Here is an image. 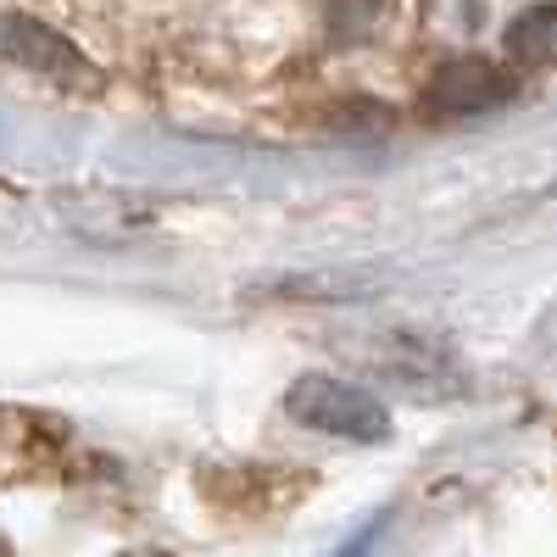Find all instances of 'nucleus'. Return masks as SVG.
I'll return each instance as SVG.
<instances>
[{
	"mask_svg": "<svg viewBox=\"0 0 557 557\" xmlns=\"http://www.w3.org/2000/svg\"><path fill=\"white\" fill-rule=\"evenodd\" d=\"M513 73L496 67L491 57H446L430 78V107L446 117H474L513 101Z\"/></svg>",
	"mask_w": 557,
	"mask_h": 557,
	"instance_id": "obj_2",
	"label": "nucleus"
},
{
	"mask_svg": "<svg viewBox=\"0 0 557 557\" xmlns=\"http://www.w3.org/2000/svg\"><path fill=\"white\" fill-rule=\"evenodd\" d=\"M552 34H557V12L552 7H530L513 28H507V51L513 62H552Z\"/></svg>",
	"mask_w": 557,
	"mask_h": 557,
	"instance_id": "obj_4",
	"label": "nucleus"
},
{
	"mask_svg": "<svg viewBox=\"0 0 557 557\" xmlns=\"http://www.w3.org/2000/svg\"><path fill=\"white\" fill-rule=\"evenodd\" d=\"M0 62H17V67H34L45 78H62V84H96V73H89L78 62V51L57 34V28H45L23 12H0Z\"/></svg>",
	"mask_w": 557,
	"mask_h": 557,
	"instance_id": "obj_3",
	"label": "nucleus"
},
{
	"mask_svg": "<svg viewBox=\"0 0 557 557\" xmlns=\"http://www.w3.org/2000/svg\"><path fill=\"white\" fill-rule=\"evenodd\" d=\"M385 12H391V0H330V17H335V34H341V39L374 34Z\"/></svg>",
	"mask_w": 557,
	"mask_h": 557,
	"instance_id": "obj_5",
	"label": "nucleus"
},
{
	"mask_svg": "<svg viewBox=\"0 0 557 557\" xmlns=\"http://www.w3.org/2000/svg\"><path fill=\"white\" fill-rule=\"evenodd\" d=\"M285 412L296 424L318 430V435H335V441H357V446H380L391 441V412L374 391L346 385L335 374H301L285 396Z\"/></svg>",
	"mask_w": 557,
	"mask_h": 557,
	"instance_id": "obj_1",
	"label": "nucleus"
},
{
	"mask_svg": "<svg viewBox=\"0 0 557 557\" xmlns=\"http://www.w3.org/2000/svg\"><path fill=\"white\" fill-rule=\"evenodd\" d=\"M385 530H391V513H374V519H368L346 546H335L330 557H374V546H380V535H385Z\"/></svg>",
	"mask_w": 557,
	"mask_h": 557,
	"instance_id": "obj_6",
	"label": "nucleus"
}]
</instances>
